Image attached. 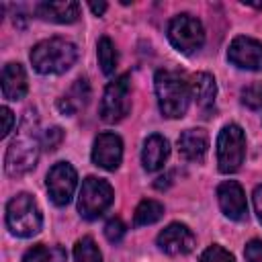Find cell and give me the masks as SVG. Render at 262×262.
<instances>
[{
    "label": "cell",
    "instance_id": "7",
    "mask_svg": "<svg viewBox=\"0 0 262 262\" xmlns=\"http://www.w3.org/2000/svg\"><path fill=\"white\" fill-rule=\"evenodd\" d=\"M131 108V82L129 74H123L108 82L100 100V119L104 123H119L129 115Z\"/></svg>",
    "mask_w": 262,
    "mask_h": 262
},
{
    "label": "cell",
    "instance_id": "13",
    "mask_svg": "<svg viewBox=\"0 0 262 262\" xmlns=\"http://www.w3.org/2000/svg\"><path fill=\"white\" fill-rule=\"evenodd\" d=\"M217 201L227 219H231V221L248 219V201H246V192L239 182H235V180L221 182L217 186Z\"/></svg>",
    "mask_w": 262,
    "mask_h": 262
},
{
    "label": "cell",
    "instance_id": "25",
    "mask_svg": "<svg viewBox=\"0 0 262 262\" xmlns=\"http://www.w3.org/2000/svg\"><path fill=\"white\" fill-rule=\"evenodd\" d=\"M242 102L252 111L262 108V84H252V86L244 88L242 90Z\"/></svg>",
    "mask_w": 262,
    "mask_h": 262
},
{
    "label": "cell",
    "instance_id": "9",
    "mask_svg": "<svg viewBox=\"0 0 262 262\" xmlns=\"http://www.w3.org/2000/svg\"><path fill=\"white\" fill-rule=\"evenodd\" d=\"M47 192H49V199L57 205V207H63L72 201L74 196V190L78 186V174L74 170L72 164L68 162H57L51 166V170L47 172Z\"/></svg>",
    "mask_w": 262,
    "mask_h": 262
},
{
    "label": "cell",
    "instance_id": "26",
    "mask_svg": "<svg viewBox=\"0 0 262 262\" xmlns=\"http://www.w3.org/2000/svg\"><path fill=\"white\" fill-rule=\"evenodd\" d=\"M125 231H127V227H125V223H123L119 217H113V219L106 221V225H104V235H106V239H108L111 244L121 242L123 235H125Z\"/></svg>",
    "mask_w": 262,
    "mask_h": 262
},
{
    "label": "cell",
    "instance_id": "1",
    "mask_svg": "<svg viewBox=\"0 0 262 262\" xmlns=\"http://www.w3.org/2000/svg\"><path fill=\"white\" fill-rule=\"evenodd\" d=\"M39 127H37V117L33 111H29L18 127L16 137L10 141L6 156H4V170L8 176L16 178L27 172H31L39 160L41 151V137H39Z\"/></svg>",
    "mask_w": 262,
    "mask_h": 262
},
{
    "label": "cell",
    "instance_id": "8",
    "mask_svg": "<svg viewBox=\"0 0 262 262\" xmlns=\"http://www.w3.org/2000/svg\"><path fill=\"white\" fill-rule=\"evenodd\" d=\"M168 39L180 53H194L205 43V29L199 18L190 14H178L168 25Z\"/></svg>",
    "mask_w": 262,
    "mask_h": 262
},
{
    "label": "cell",
    "instance_id": "21",
    "mask_svg": "<svg viewBox=\"0 0 262 262\" xmlns=\"http://www.w3.org/2000/svg\"><path fill=\"white\" fill-rule=\"evenodd\" d=\"M96 53H98V63H100V70L104 76H113L115 74V68H117V49L113 45V41L108 37H100L98 39V45H96Z\"/></svg>",
    "mask_w": 262,
    "mask_h": 262
},
{
    "label": "cell",
    "instance_id": "29",
    "mask_svg": "<svg viewBox=\"0 0 262 262\" xmlns=\"http://www.w3.org/2000/svg\"><path fill=\"white\" fill-rule=\"evenodd\" d=\"M0 117H2V133H0V137H8L12 127H14V115H12V111L8 106H2L0 108Z\"/></svg>",
    "mask_w": 262,
    "mask_h": 262
},
{
    "label": "cell",
    "instance_id": "12",
    "mask_svg": "<svg viewBox=\"0 0 262 262\" xmlns=\"http://www.w3.org/2000/svg\"><path fill=\"white\" fill-rule=\"evenodd\" d=\"M123 160V141L117 133L113 131H104L100 135H96L94 145H92V162L102 168V170H117L121 166Z\"/></svg>",
    "mask_w": 262,
    "mask_h": 262
},
{
    "label": "cell",
    "instance_id": "14",
    "mask_svg": "<svg viewBox=\"0 0 262 262\" xmlns=\"http://www.w3.org/2000/svg\"><path fill=\"white\" fill-rule=\"evenodd\" d=\"M29 92L27 72L20 63L10 61L2 68V94L6 100H20Z\"/></svg>",
    "mask_w": 262,
    "mask_h": 262
},
{
    "label": "cell",
    "instance_id": "31",
    "mask_svg": "<svg viewBox=\"0 0 262 262\" xmlns=\"http://www.w3.org/2000/svg\"><path fill=\"white\" fill-rule=\"evenodd\" d=\"M88 6H90V10H92L96 16H102L104 10H106V2H98V4H96V2H90Z\"/></svg>",
    "mask_w": 262,
    "mask_h": 262
},
{
    "label": "cell",
    "instance_id": "10",
    "mask_svg": "<svg viewBox=\"0 0 262 262\" xmlns=\"http://www.w3.org/2000/svg\"><path fill=\"white\" fill-rule=\"evenodd\" d=\"M227 59L239 70L262 72V41L244 35L235 37L227 49Z\"/></svg>",
    "mask_w": 262,
    "mask_h": 262
},
{
    "label": "cell",
    "instance_id": "6",
    "mask_svg": "<svg viewBox=\"0 0 262 262\" xmlns=\"http://www.w3.org/2000/svg\"><path fill=\"white\" fill-rule=\"evenodd\" d=\"M113 199H115V192L106 180L88 176L84 178L80 194H78V211L88 221L98 219L113 205Z\"/></svg>",
    "mask_w": 262,
    "mask_h": 262
},
{
    "label": "cell",
    "instance_id": "4",
    "mask_svg": "<svg viewBox=\"0 0 262 262\" xmlns=\"http://www.w3.org/2000/svg\"><path fill=\"white\" fill-rule=\"evenodd\" d=\"M6 225L18 237H33L41 231L43 215L37 201L29 192L12 196L6 205Z\"/></svg>",
    "mask_w": 262,
    "mask_h": 262
},
{
    "label": "cell",
    "instance_id": "11",
    "mask_svg": "<svg viewBox=\"0 0 262 262\" xmlns=\"http://www.w3.org/2000/svg\"><path fill=\"white\" fill-rule=\"evenodd\" d=\"M158 248L168 256H182L194 250V233L184 223H170L158 233Z\"/></svg>",
    "mask_w": 262,
    "mask_h": 262
},
{
    "label": "cell",
    "instance_id": "5",
    "mask_svg": "<svg viewBox=\"0 0 262 262\" xmlns=\"http://www.w3.org/2000/svg\"><path fill=\"white\" fill-rule=\"evenodd\" d=\"M246 158V133L239 125L229 123L217 135V164L223 174L239 170Z\"/></svg>",
    "mask_w": 262,
    "mask_h": 262
},
{
    "label": "cell",
    "instance_id": "28",
    "mask_svg": "<svg viewBox=\"0 0 262 262\" xmlns=\"http://www.w3.org/2000/svg\"><path fill=\"white\" fill-rule=\"evenodd\" d=\"M244 256L248 262H262V242L260 239H250L244 248Z\"/></svg>",
    "mask_w": 262,
    "mask_h": 262
},
{
    "label": "cell",
    "instance_id": "27",
    "mask_svg": "<svg viewBox=\"0 0 262 262\" xmlns=\"http://www.w3.org/2000/svg\"><path fill=\"white\" fill-rule=\"evenodd\" d=\"M61 141H63V131H61V127H51V129H47V131L43 133V137H41V145H43V149H47V151H55Z\"/></svg>",
    "mask_w": 262,
    "mask_h": 262
},
{
    "label": "cell",
    "instance_id": "22",
    "mask_svg": "<svg viewBox=\"0 0 262 262\" xmlns=\"http://www.w3.org/2000/svg\"><path fill=\"white\" fill-rule=\"evenodd\" d=\"M74 258H76V262H102V254L90 235H84L76 242Z\"/></svg>",
    "mask_w": 262,
    "mask_h": 262
},
{
    "label": "cell",
    "instance_id": "24",
    "mask_svg": "<svg viewBox=\"0 0 262 262\" xmlns=\"http://www.w3.org/2000/svg\"><path fill=\"white\" fill-rule=\"evenodd\" d=\"M199 262H235V258H233V254H229L223 246L213 244V246H209V248L201 254Z\"/></svg>",
    "mask_w": 262,
    "mask_h": 262
},
{
    "label": "cell",
    "instance_id": "19",
    "mask_svg": "<svg viewBox=\"0 0 262 262\" xmlns=\"http://www.w3.org/2000/svg\"><path fill=\"white\" fill-rule=\"evenodd\" d=\"M164 215V205L154 201V199H143L133 213V225L141 227V225H151L156 221H160Z\"/></svg>",
    "mask_w": 262,
    "mask_h": 262
},
{
    "label": "cell",
    "instance_id": "2",
    "mask_svg": "<svg viewBox=\"0 0 262 262\" xmlns=\"http://www.w3.org/2000/svg\"><path fill=\"white\" fill-rule=\"evenodd\" d=\"M154 88L158 96L160 113L168 119H180L188 111L192 92L190 82H186L178 72L158 70L154 78Z\"/></svg>",
    "mask_w": 262,
    "mask_h": 262
},
{
    "label": "cell",
    "instance_id": "30",
    "mask_svg": "<svg viewBox=\"0 0 262 262\" xmlns=\"http://www.w3.org/2000/svg\"><path fill=\"white\" fill-rule=\"evenodd\" d=\"M252 201H254V209H256V213H258V219H260V223H262V184H258V186L254 188Z\"/></svg>",
    "mask_w": 262,
    "mask_h": 262
},
{
    "label": "cell",
    "instance_id": "3",
    "mask_svg": "<svg viewBox=\"0 0 262 262\" xmlns=\"http://www.w3.org/2000/svg\"><path fill=\"white\" fill-rule=\"evenodd\" d=\"M76 59H78V47L61 37L39 41L31 49V63L43 76L63 74L76 63Z\"/></svg>",
    "mask_w": 262,
    "mask_h": 262
},
{
    "label": "cell",
    "instance_id": "16",
    "mask_svg": "<svg viewBox=\"0 0 262 262\" xmlns=\"http://www.w3.org/2000/svg\"><path fill=\"white\" fill-rule=\"evenodd\" d=\"M170 156V143L166 137L154 133L143 141V149H141V164L147 172H158L160 168H164L166 160Z\"/></svg>",
    "mask_w": 262,
    "mask_h": 262
},
{
    "label": "cell",
    "instance_id": "17",
    "mask_svg": "<svg viewBox=\"0 0 262 262\" xmlns=\"http://www.w3.org/2000/svg\"><path fill=\"white\" fill-rule=\"evenodd\" d=\"M37 14L45 20L70 25L76 23L80 16V4L74 0H61V2H41L37 4Z\"/></svg>",
    "mask_w": 262,
    "mask_h": 262
},
{
    "label": "cell",
    "instance_id": "18",
    "mask_svg": "<svg viewBox=\"0 0 262 262\" xmlns=\"http://www.w3.org/2000/svg\"><path fill=\"white\" fill-rule=\"evenodd\" d=\"M190 92H192V98L194 102L203 108V111H209L213 104H215V96H217V82L211 74L207 72H199L192 76L190 80Z\"/></svg>",
    "mask_w": 262,
    "mask_h": 262
},
{
    "label": "cell",
    "instance_id": "15",
    "mask_svg": "<svg viewBox=\"0 0 262 262\" xmlns=\"http://www.w3.org/2000/svg\"><path fill=\"white\" fill-rule=\"evenodd\" d=\"M209 149V135L205 129H186L178 137V154L186 162H203Z\"/></svg>",
    "mask_w": 262,
    "mask_h": 262
},
{
    "label": "cell",
    "instance_id": "23",
    "mask_svg": "<svg viewBox=\"0 0 262 262\" xmlns=\"http://www.w3.org/2000/svg\"><path fill=\"white\" fill-rule=\"evenodd\" d=\"M68 100H70V104L78 111L80 106H84L86 102H88V98H90V88H88V82L84 80V78H80V80H76V84L72 86V90H70V94L66 96Z\"/></svg>",
    "mask_w": 262,
    "mask_h": 262
},
{
    "label": "cell",
    "instance_id": "20",
    "mask_svg": "<svg viewBox=\"0 0 262 262\" xmlns=\"http://www.w3.org/2000/svg\"><path fill=\"white\" fill-rule=\"evenodd\" d=\"M68 254L61 246H43L37 244L29 248L23 256V262H66Z\"/></svg>",
    "mask_w": 262,
    "mask_h": 262
}]
</instances>
